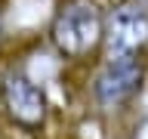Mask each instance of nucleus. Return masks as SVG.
<instances>
[{"label": "nucleus", "instance_id": "f257e3e1", "mask_svg": "<svg viewBox=\"0 0 148 139\" xmlns=\"http://www.w3.org/2000/svg\"><path fill=\"white\" fill-rule=\"evenodd\" d=\"M105 16L96 0H65L49 22V43L71 62L90 59L105 50Z\"/></svg>", "mask_w": 148, "mask_h": 139}, {"label": "nucleus", "instance_id": "f03ea898", "mask_svg": "<svg viewBox=\"0 0 148 139\" xmlns=\"http://www.w3.org/2000/svg\"><path fill=\"white\" fill-rule=\"evenodd\" d=\"M148 77L145 56H105L92 74V102L102 111H120L136 99Z\"/></svg>", "mask_w": 148, "mask_h": 139}, {"label": "nucleus", "instance_id": "7ed1b4c3", "mask_svg": "<svg viewBox=\"0 0 148 139\" xmlns=\"http://www.w3.org/2000/svg\"><path fill=\"white\" fill-rule=\"evenodd\" d=\"M0 105L16 127L34 133L49 118V102L34 77H28L22 68H9L0 77Z\"/></svg>", "mask_w": 148, "mask_h": 139}, {"label": "nucleus", "instance_id": "20e7f679", "mask_svg": "<svg viewBox=\"0 0 148 139\" xmlns=\"http://www.w3.org/2000/svg\"><path fill=\"white\" fill-rule=\"evenodd\" d=\"M148 50V6L123 0L105 16V56H145Z\"/></svg>", "mask_w": 148, "mask_h": 139}, {"label": "nucleus", "instance_id": "39448f33", "mask_svg": "<svg viewBox=\"0 0 148 139\" xmlns=\"http://www.w3.org/2000/svg\"><path fill=\"white\" fill-rule=\"evenodd\" d=\"M0 31H3V25H0Z\"/></svg>", "mask_w": 148, "mask_h": 139}]
</instances>
